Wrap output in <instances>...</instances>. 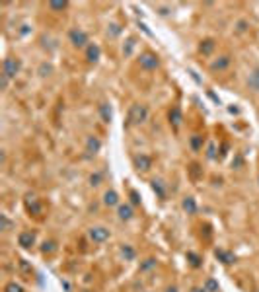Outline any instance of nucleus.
Here are the masks:
<instances>
[{"label":"nucleus","mask_w":259,"mask_h":292,"mask_svg":"<svg viewBox=\"0 0 259 292\" xmlns=\"http://www.w3.org/2000/svg\"><path fill=\"white\" fill-rule=\"evenodd\" d=\"M66 6H68L66 0H62V2H49V8H51V10H64Z\"/></svg>","instance_id":"30"},{"label":"nucleus","mask_w":259,"mask_h":292,"mask_svg":"<svg viewBox=\"0 0 259 292\" xmlns=\"http://www.w3.org/2000/svg\"><path fill=\"white\" fill-rule=\"evenodd\" d=\"M191 292H206V290H204V286H195V288H191Z\"/></svg>","instance_id":"38"},{"label":"nucleus","mask_w":259,"mask_h":292,"mask_svg":"<svg viewBox=\"0 0 259 292\" xmlns=\"http://www.w3.org/2000/svg\"><path fill=\"white\" fill-rule=\"evenodd\" d=\"M166 292H180V290H178V286H168Z\"/></svg>","instance_id":"39"},{"label":"nucleus","mask_w":259,"mask_h":292,"mask_svg":"<svg viewBox=\"0 0 259 292\" xmlns=\"http://www.w3.org/2000/svg\"><path fill=\"white\" fill-rule=\"evenodd\" d=\"M187 259L191 261V265H193V267H201V257L197 256V254L189 252V254H187Z\"/></svg>","instance_id":"26"},{"label":"nucleus","mask_w":259,"mask_h":292,"mask_svg":"<svg viewBox=\"0 0 259 292\" xmlns=\"http://www.w3.org/2000/svg\"><path fill=\"white\" fill-rule=\"evenodd\" d=\"M246 30H248V22H246V20H240V22H238V32H246Z\"/></svg>","instance_id":"37"},{"label":"nucleus","mask_w":259,"mask_h":292,"mask_svg":"<svg viewBox=\"0 0 259 292\" xmlns=\"http://www.w3.org/2000/svg\"><path fill=\"white\" fill-rule=\"evenodd\" d=\"M18 244L24 248V250H30V248L36 244V232H32V230H24V232H20Z\"/></svg>","instance_id":"8"},{"label":"nucleus","mask_w":259,"mask_h":292,"mask_svg":"<svg viewBox=\"0 0 259 292\" xmlns=\"http://www.w3.org/2000/svg\"><path fill=\"white\" fill-rule=\"evenodd\" d=\"M102 180H104V176H102L100 172H96V174L90 176V185H92V187H98V185L102 183Z\"/></svg>","instance_id":"28"},{"label":"nucleus","mask_w":259,"mask_h":292,"mask_svg":"<svg viewBox=\"0 0 259 292\" xmlns=\"http://www.w3.org/2000/svg\"><path fill=\"white\" fill-rule=\"evenodd\" d=\"M168 119H170V123L174 125V128H178L180 125H182V121H184V113H182V110L176 106V108H172V110H170V113H168Z\"/></svg>","instance_id":"11"},{"label":"nucleus","mask_w":259,"mask_h":292,"mask_svg":"<svg viewBox=\"0 0 259 292\" xmlns=\"http://www.w3.org/2000/svg\"><path fill=\"white\" fill-rule=\"evenodd\" d=\"M138 64H140V68H144V70H156V68H160V58L154 55V53H140L138 56Z\"/></svg>","instance_id":"4"},{"label":"nucleus","mask_w":259,"mask_h":292,"mask_svg":"<svg viewBox=\"0 0 259 292\" xmlns=\"http://www.w3.org/2000/svg\"><path fill=\"white\" fill-rule=\"evenodd\" d=\"M4 292H24V288H22V284H18V282H8L6 286H4Z\"/></svg>","instance_id":"25"},{"label":"nucleus","mask_w":259,"mask_h":292,"mask_svg":"<svg viewBox=\"0 0 259 292\" xmlns=\"http://www.w3.org/2000/svg\"><path fill=\"white\" fill-rule=\"evenodd\" d=\"M214 47H216L214 39H204V41H201V47H199V51H201L203 55H210V53L214 51Z\"/></svg>","instance_id":"19"},{"label":"nucleus","mask_w":259,"mask_h":292,"mask_svg":"<svg viewBox=\"0 0 259 292\" xmlns=\"http://www.w3.org/2000/svg\"><path fill=\"white\" fill-rule=\"evenodd\" d=\"M88 236L92 242L96 244H104V242H108L111 238V232L108 228H104V226H92L90 230H88Z\"/></svg>","instance_id":"6"},{"label":"nucleus","mask_w":259,"mask_h":292,"mask_svg":"<svg viewBox=\"0 0 259 292\" xmlns=\"http://www.w3.org/2000/svg\"><path fill=\"white\" fill-rule=\"evenodd\" d=\"M150 185H152L154 193H156L160 199H166V183L162 182V180H152Z\"/></svg>","instance_id":"15"},{"label":"nucleus","mask_w":259,"mask_h":292,"mask_svg":"<svg viewBox=\"0 0 259 292\" xmlns=\"http://www.w3.org/2000/svg\"><path fill=\"white\" fill-rule=\"evenodd\" d=\"M214 256L218 257L224 265H232V263L236 261L234 254H232V252H226V250H216V254H214Z\"/></svg>","instance_id":"16"},{"label":"nucleus","mask_w":259,"mask_h":292,"mask_svg":"<svg viewBox=\"0 0 259 292\" xmlns=\"http://www.w3.org/2000/svg\"><path fill=\"white\" fill-rule=\"evenodd\" d=\"M104 204H106V206H117V204H119V195H117V191H113V189L106 191V193H104Z\"/></svg>","instance_id":"14"},{"label":"nucleus","mask_w":259,"mask_h":292,"mask_svg":"<svg viewBox=\"0 0 259 292\" xmlns=\"http://www.w3.org/2000/svg\"><path fill=\"white\" fill-rule=\"evenodd\" d=\"M152 267H156V259H154V257H148L146 261L140 265V271H150Z\"/></svg>","instance_id":"27"},{"label":"nucleus","mask_w":259,"mask_h":292,"mask_svg":"<svg viewBox=\"0 0 259 292\" xmlns=\"http://www.w3.org/2000/svg\"><path fill=\"white\" fill-rule=\"evenodd\" d=\"M248 86H250L254 92H259V68H256L254 72L250 74V78H248Z\"/></svg>","instance_id":"20"},{"label":"nucleus","mask_w":259,"mask_h":292,"mask_svg":"<svg viewBox=\"0 0 259 292\" xmlns=\"http://www.w3.org/2000/svg\"><path fill=\"white\" fill-rule=\"evenodd\" d=\"M134 41H136L134 37H129V39H127V45H123V55L125 56H129L130 53H132V49H134Z\"/></svg>","instance_id":"24"},{"label":"nucleus","mask_w":259,"mask_h":292,"mask_svg":"<svg viewBox=\"0 0 259 292\" xmlns=\"http://www.w3.org/2000/svg\"><path fill=\"white\" fill-rule=\"evenodd\" d=\"M22 68V60L20 58H14V56H6L2 60V74L8 76V78H16V74L20 72Z\"/></svg>","instance_id":"3"},{"label":"nucleus","mask_w":259,"mask_h":292,"mask_svg":"<svg viewBox=\"0 0 259 292\" xmlns=\"http://www.w3.org/2000/svg\"><path fill=\"white\" fill-rule=\"evenodd\" d=\"M100 148H102V140H100L98 136H88V138H86V152H88V156L98 154Z\"/></svg>","instance_id":"13"},{"label":"nucleus","mask_w":259,"mask_h":292,"mask_svg":"<svg viewBox=\"0 0 259 292\" xmlns=\"http://www.w3.org/2000/svg\"><path fill=\"white\" fill-rule=\"evenodd\" d=\"M8 82H10V78H8V76H4V74H0V84H2V90H6V88H8Z\"/></svg>","instance_id":"36"},{"label":"nucleus","mask_w":259,"mask_h":292,"mask_svg":"<svg viewBox=\"0 0 259 292\" xmlns=\"http://www.w3.org/2000/svg\"><path fill=\"white\" fill-rule=\"evenodd\" d=\"M148 119V108L144 104H134L129 110V119H127V127H138Z\"/></svg>","instance_id":"1"},{"label":"nucleus","mask_w":259,"mask_h":292,"mask_svg":"<svg viewBox=\"0 0 259 292\" xmlns=\"http://www.w3.org/2000/svg\"><path fill=\"white\" fill-rule=\"evenodd\" d=\"M121 34V28L117 26V24H111L110 28H108V36H111V37H117Z\"/></svg>","instance_id":"32"},{"label":"nucleus","mask_w":259,"mask_h":292,"mask_svg":"<svg viewBox=\"0 0 259 292\" xmlns=\"http://www.w3.org/2000/svg\"><path fill=\"white\" fill-rule=\"evenodd\" d=\"M117 216H119V220H123V222H129L134 216V210H132L130 204H119L117 206Z\"/></svg>","instance_id":"12"},{"label":"nucleus","mask_w":259,"mask_h":292,"mask_svg":"<svg viewBox=\"0 0 259 292\" xmlns=\"http://www.w3.org/2000/svg\"><path fill=\"white\" fill-rule=\"evenodd\" d=\"M230 66V56L228 55H222L218 58H214L212 62H210V70L212 72H220V70H226Z\"/></svg>","instance_id":"9"},{"label":"nucleus","mask_w":259,"mask_h":292,"mask_svg":"<svg viewBox=\"0 0 259 292\" xmlns=\"http://www.w3.org/2000/svg\"><path fill=\"white\" fill-rule=\"evenodd\" d=\"M129 197H130V204H140V197H138L136 191H130Z\"/></svg>","instance_id":"35"},{"label":"nucleus","mask_w":259,"mask_h":292,"mask_svg":"<svg viewBox=\"0 0 259 292\" xmlns=\"http://www.w3.org/2000/svg\"><path fill=\"white\" fill-rule=\"evenodd\" d=\"M98 111H100V117H102V121H104V123H110L111 115H113V113H111L110 104H106V102H104V104H100Z\"/></svg>","instance_id":"18"},{"label":"nucleus","mask_w":259,"mask_h":292,"mask_svg":"<svg viewBox=\"0 0 259 292\" xmlns=\"http://www.w3.org/2000/svg\"><path fill=\"white\" fill-rule=\"evenodd\" d=\"M132 164L136 168V172H148L150 168H152V158L148 156V154H136L134 158H132Z\"/></svg>","instance_id":"7"},{"label":"nucleus","mask_w":259,"mask_h":292,"mask_svg":"<svg viewBox=\"0 0 259 292\" xmlns=\"http://www.w3.org/2000/svg\"><path fill=\"white\" fill-rule=\"evenodd\" d=\"M24 204H26V210H28L30 214H34V216H39V214L43 212V204H41V201L37 199L34 193H28V195H26Z\"/></svg>","instance_id":"5"},{"label":"nucleus","mask_w":259,"mask_h":292,"mask_svg":"<svg viewBox=\"0 0 259 292\" xmlns=\"http://www.w3.org/2000/svg\"><path fill=\"white\" fill-rule=\"evenodd\" d=\"M206 158H208V160H214V158H216V146H214V142H208V148H206Z\"/></svg>","instance_id":"29"},{"label":"nucleus","mask_w":259,"mask_h":292,"mask_svg":"<svg viewBox=\"0 0 259 292\" xmlns=\"http://www.w3.org/2000/svg\"><path fill=\"white\" fill-rule=\"evenodd\" d=\"M51 72H53V66H51V64L43 62V64L39 66V74H41V76H47V74H51Z\"/></svg>","instance_id":"34"},{"label":"nucleus","mask_w":259,"mask_h":292,"mask_svg":"<svg viewBox=\"0 0 259 292\" xmlns=\"http://www.w3.org/2000/svg\"><path fill=\"white\" fill-rule=\"evenodd\" d=\"M10 226H12V222L8 220L6 214H2V216H0V230H4V232H6V230H10Z\"/></svg>","instance_id":"31"},{"label":"nucleus","mask_w":259,"mask_h":292,"mask_svg":"<svg viewBox=\"0 0 259 292\" xmlns=\"http://www.w3.org/2000/svg\"><path fill=\"white\" fill-rule=\"evenodd\" d=\"M41 250H43V254H51V252H55V250H56L55 242H45Z\"/></svg>","instance_id":"33"},{"label":"nucleus","mask_w":259,"mask_h":292,"mask_svg":"<svg viewBox=\"0 0 259 292\" xmlns=\"http://www.w3.org/2000/svg\"><path fill=\"white\" fill-rule=\"evenodd\" d=\"M189 144H191V148H193L195 152H199V150L203 148V136H199V134H193V136L189 138Z\"/></svg>","instance_id":"22"},{"label":"nucleus","mask_w":259,"mask_h":292,"mask_svg":"<svg viewBox=\"0 0 259 292\" xmlns=\"http://www.w3.org/2000/svg\"><path fill=\"white\" fill-rule=\"evenodd\" d=\"M182 208H184L187 214H195L197 212V202L193 197H185L184 201H182Z\"/></svg>","instance_id":"17"},{"label":"nucleus","mask_w":259,"mask_h":292,"mask_svg":"<svg viewBox=\"0 0 259 292\" xmlns=\"http://www.w3.org/2000/svg\"><path fill=\"white\" fill-rule=\"evenodd\" d=\"M121 256L125 257V261H132V259L136 257V252H134V248H132V246L125 244V246H121Z\"/></svg>","instance_id":"21"},{"label":"nucleus","mask_w":259,"mask_h":292,"mask_svg":"<svg viewBox=\"0 0 259 292\" xmlns=\"http://www.w3.org/2000/svg\"><path fill=\"white\" fill-rule=\"evenodd\" d=\"M204 290L206 292H218V282L214 278H206L204 282Z\"/></svg>","instance_id":"23"},{"label":"nucleus","mask_w":259,"mask_h":292,"mask_svg":"<svg viewBox=\"0 0 259 292\" xmlns=\"http://www.w3.org/2000/svg\"><path fill=\"white\" fill-rule=\"evenodd\" d=\"M100 56H102V49H100V45L90 43V45L86 47V60H88V62H98Z\"/></svg>","instance_id":"10"},{"label":"nucleus","mask_w":259,"mask_h":292,"mask_svg":"<svg viewBox=\"0 0 259 292\" xmlns=\"http://www.w3.org/2000/svg\"><path fill=\"white\" fill-rule=\"evenodd\" d=\"M68 39H70L72 47H76V49H86V47L90 45L88 34H86L84 30H80V28H72V30L68 32Z\"/></svg>","instance_id":"2"}]
</instances>
